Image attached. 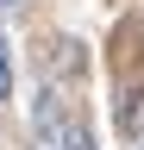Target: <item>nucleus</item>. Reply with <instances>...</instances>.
I'll return each instance as SVG.
<instances>
[{
  "mask_svg": "<svg viewBox=\"0 0 144 150\" xmlns=\"http://www.w3.org/2000/svg\"><path fill=\"white\" fill-rule=\"evenodd\" d=\"M57 150H94V138H88V131H82V125H69V131H63V138H57Z\"/></svg>",
  "mask_w": 144,
  "mask_h": 150,
  "instance_id": "f03ea898",
  "label": "nucleus"
},
{
  "mask_svg": "<svg viewBox=\"0 0 144 150\" xmlns=\"http://www.w3.org/2000/svg\"><path fill=\"white\" fill-rule=\"evenodd\" d=\"M0 6H19V0H0Z\"/></svg>",
  "mask_w": 144,
  "mask_h": 150,
  "instance_id": "7ed1b4c3",
  "label": "nucleus"
},
{
  "mask_svg": "<svg viewBox=\"0 0 144 150\" xmlns=\"http://www.w3.org/2000/svg\"><path fill=\"white\" fill-rule=\"evenodd\" d=\"M0 100H13V44L0 38Z\"/></svg>",
  "mask_w": 144,
  "mask_h": 150,
  "instance_id": "f257e3e1",
  "label": "nucleus"
}]
</instances>
